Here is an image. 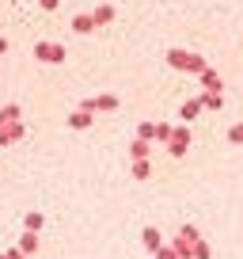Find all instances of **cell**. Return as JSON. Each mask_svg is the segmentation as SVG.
Instances as JSON below:
<instances>
[{
  "mask_svg": "<svg viewBox=\"0 0 243 259\" xmlns=\"http://www.w3.org/2000/svg\"><path fill=\"white\" fill-rule=\"evenodd\" d=\"M202 88H205V92H220L224 84H220V76L213 73V69H205V73H202Z\"/></svg>",
  "mask_w": 243,
  "mask_h": 259,
  "instance_id": "7c38bea8",
  "label": "cell"
},
{
  "mask_svg": "<svg viewBox=\"0 0 243 259\" xmlns=\"http://www.w3.org/2000/svg\"><path fill=\"white\" fill-rule=\"evenodd\" d=\"M38 4H42V8H46V12H53L57 4H61V0H38Z\"/></svg>",
  "mask_w": 243,
  "mask_h": 259,
  "instance_id": "cb8c5ba5",
  "label": "cell"
},
{
  "mask_svg": "<svg viewBox=\"0 0 243 259\" xmlns=\"http://www.w3.org/2000/svg\"><path fill=\"white\" fill-rule=\"evenodd\" d=\"M141 244H145V248H148V251L156 255V251L163 248V236H160V229H152V225H148L145 233H141Z\"/></svg>",
  "mask_w": 243,
  "mask_h": 259,
  "instance_id": "52a82bcc",
  "label": "cell"
},
{
  "mask_svg": "<svg viewBox=\"0 0 243 259\" xmlns=\"http://www.w3.org/2000/svg\"><path fill=\"white\" fill-rule=\"evenodd\" d=\"M167 65H171V69H183V73H198V76L209 69V65H205V57L190 54V50H171V54H167Z\"/></svg>",
  "mask_w": 243,
  "mask_h": 259,
  "instance_id": "6da1fadb",
  "label": "cell"
},
{
  "mask_svg": "<svg viewBox=\"0 0 243 259\" xmlns=\"http://www.w3.org/2000/svg\"><path fill=\"white\" fill-rule=\"evenodd\" d=\"M171 130H175L171 122H156V141H167V138H171Z\"/></svg>",
  "mask_w": 243,
  "mask_h": 259,
  "instance_id": "d6986e66",
  "label": "cell"
},
{
  "mask_svg": "<svg viewBox=\"0 0 243 259\" xmlns=\"http://www.w3.org/2000/svg\"><path fill=\"white\" fill-rule=\"evenodd\" d=\"M23 138V122H4L0 126V145H16Z\"/></svg>",
  "mask_w": 243,
  "mask_h": 259,
  "instance_id": "5b68a950",
  "label": "cell"
},
{
  "mask_svg": "<svg viewBox=\"0 0 243 259\" xmlns=\"http://www.w3.org/2000/svg\"><path fill=\"white\" fill-rule=\"evenodd\" d=\"M220 103H224V99H220V92H205V96H202V107H209V111H217Z\"/></svg>",
  "mask_w": 243,
  "mask_h": 259,
  "instance_id": "ac0fdd59",
  "label": "cell"
},
{
  "mask_svg": "<svg viewBox=\"0 0 243 259\" xmlns=\"http://www.w3.org/2000/svg\"><path fill=\"white\" fill-rule=\"evenodd\" d=\"M0 54H8V42H4V38H0Z\"/></svg>",
  "mask_w": 243,
  "mask_h": 259,
  "instance_id": "d4e9b609",
  "label": "cell"
},
{
  "mask_svg": "<svg viewBox=\"0 0 243 259\" xmlns=\"http://www.w3.org/2000/svg\"><path fill=\"white\" fill-rule=\"evenodd\" d=\"M19 251H23V255H34V251H38V233H23L19 236Z\"/></svg>",
  "mask_w": 243,
  "mask_h": 259,
  "instance_id": "9c48e42d",
  "label": "cell"
},
{
  "mask_svg": "<svg viewBox=\"0 0 243 259\" xmlns=\"http://www.w3.org/2000/svg\"><path fill=\"white\" fill-rule=\"evenodd\" d=\"M91 19H95V27H106L114 19V8H110V4H99V8L91 12Z\"/></svg>",
  "mask_w": 243,
  "mask_h": 259,
  "instance_id": "30bf717a",
  "label": "cell"
},
{
  "mask_svg": "<svg viewBox=\"0 0 243 259\" xmlns=\"http://www.w3.org/2000/svg\"><path fill=\"white\" fill-rule=\"evenodd\" d=\"M187 149H190V130L187 126H175V130H171V138H167V153L171 156H183Z\"/></svg>",
  "mask_w": 243,
  "mask_h": 259,
  "instance_id": "277c9868",
  "label": "cell"
},
{
  "mask_svg": "<svg viewBox=\"0 0 243 259\" xmlns=\"http://www.w3.org/2000/svg\"><path fill=\"white\" fill-rule=\"evenodd\" d=\"M156 259H178V251H175V248H167V244H163V248L156 251Z\"/></svg>",
  "mask_w": 243,
  "mask_h": 259,
  "instance_id": "7402d4cb",
  "label": "cell"
},
{
  "mask_svg": "<svg viewBox=\"0 0 243 259\" xmlns=\"http://www.w3.org/2000/svg\"><path fill=\"white\" fill-rule=\"evenodd\" d=\"M0 259H8V255H0Z\"/></svg>",
  "mask_w": 243,
  "mask_h": 259,
  "instance_id": "484cf974",
  "label": "cell"
},
{
  "mask_svg": "<svg viewBox=\"0 0 243 259\" xmlns=\"http://www.w3.org/2000/svg\"><path fill=\"white\" fill-rule=\"evenodd\" d=\"M114 107H118V99L114 96H95V99H88V103H80V111H114Z\"/></svg>",
  "mask_w": 243,
  "mask_h": 259,
  "instance_id": "8992f818",
  "label": "cell"
},
{
  "mask_svg": "<svg viewBox=\"0 0 243 259\" xmlns=\"http://www.w3.org/2000/svg\"><path fill=\"white\" fill-rule=\"evenodd\" d=\"M137 138L141 141H156V122H141V126H137Z\"/></svg>",
  "mask_w": 243,
  "mask_h": 259,
  "instance_id": "9a60e30c",
  "label": "cell"
},
{
  "mask_svg": "<svg viewBox=\"0 0 243 259\" xmlns=\"http://www.w3.org/2000/svg\"><path fill=\"white\" fill-rule=\"evenodd\" d=\"M178 114H183V118H198V114H202V99H187V103H183V111H178Z\"/></svg>",
  "mask_w": 243,
  "mask_h": 259,
  "instance_id": "4fadbf2b",
  "label": "cell"
},
{
  "mask_svg": "<svg viewBox=\"0 0 243 259\" xmlns=\"http://www.w3.org/2000/svg\"><path fill=\"white\" fill-rule=\"evenodd\" d=\"M91 122H95L91 111H73V114H69V126H73V130H88Z\"/></svg>",
  "mask_w": 243,
  "mask_h": 259,
  "instance_id": "ba28073f",
  "label": "cell"
},
{
  "mask_svg": "<svg viewBox=\"0 0 243 259\" xmlns=\"http://www.w3.org/2000/svg\"><path fill=\"white\" fill-rule=\"evenodd\" d=\"M130 156H133V160H145V156H148V141H133V145H130Z\"/></svg>",
  "mask_w": 243,
  "mask_h": 259,
  "instance_id": "2e32d148",
  "label": "cell"
},
{
  "mask_svg": "<svg viewBox=\"0 0 243 259\" xmlns=\"http://www.w3.org/2000/svg\"><path fill=\"white\" fill-rule=\"evenodd\" d=\"M4 122H19V103L0 107V126H4Z\"/></svg>",
  "mask_w": 243,
  "mask_h": 259,
  "instance_id": "5bb4252c",
  "label": "cell"
},
{
  "mask_svg": "<svg viewBox=\"0 0 243 259\" xmlns=\"http://www.w3.org/2000/svg\"><path fill=\"white\" fill-rule=\"evenodd\" d=\"M194 259H209V244H205V240H202V244H198V251H194Z\"/></svg>",
  "mask_w": 243,
  "mask_h": 259,
  "instance_id": "603a6c76",
  "label": "cell"
},
{
  "mask_svg": "<svg viewBox=\"0 0 243 259\" xmlns=\"http://www.w3.org/2000/svg\"><path fill=\"white\" fill-rule=\"evenodd\" d=\"M198 244H202L198 229H194V225H183V229H178V236H175V244H171V248L178 251V259H194Z\"/></svg>",
  "mask_w": 243,
  "mask_h": 259,
  "instance_id": "7a4b0ae2",
  "label": "cell"
},
{
  "mask_svg": "<svg viewBox=\"0 0 243 259\" xmlns=\"http://www.w3.org/2000/svg\"><path fill=\"white\" fill-rule=\"evenodd\" d=\"M42 221H46V218H42L38 210H31V213H27V233H38V229H42Z\"/></svg>",
  "mask_w": 243,
  "mask_h": 259,
  "instance_id": "e0dca14e",
  "label": "cell"
},
{
  "mask_svg": "<svg viewBox=\"0 0 243 259\" xmlns=\"http://www.w3.org/2000/svg\"><path fill=\"white\" fill-rule=\"evenodd\" d=\"M133 179H148V160H133Z\"/></svg>",
  "mask_w": 243,
  "mask_h": 259,
  "instance_id": "44dd1931",
  "label": "cell"
},
{
  "mask_svg": "<svg viewBox=\"0 0 243 259\" xmlns=\"http://www.w3.org/2000/svg\"><path fill=\"white\" fill-rule=\"evenodd\" d=\"M228 141H232V145H243V122H235V126L228 130Z\"/></svg>",
  "mask_w": 243,
  "mask_h": 259,
  "instance_id": "ffe728a7",
  "label": "cell"
},
{
  "mask_svg": "<svg viewBox=\"0 0 243 259\" xmlns=\"http://www.w3.org/2000/svg\"><path fill=\"white\" fill-rule=\"evenodd\" d=\"M34 57L46 61V65H61L65 61V46H61V42H38V46H34Z\"/></svg>",
  "mask_w": 243,
  "mask_h": 259,
  "instance_id": "3957f363",
  "label": "cell"
},
{
  "mask_svg": "<svg viewBox=\"0 0 243 259\" xmlns=\"http://www.w3.org/2000/svg\"><path fill=\"white\" fill-rule=\"evenodd\" d=\"M73 31L76 34H91V31H95V19H91V16H76L73 19Z\"/></svg>",
  "mask_w": 243,
  "mask_h": 259,
  "instance_id": "8fae6325",
  "label": "cell"
}]
</instances>
